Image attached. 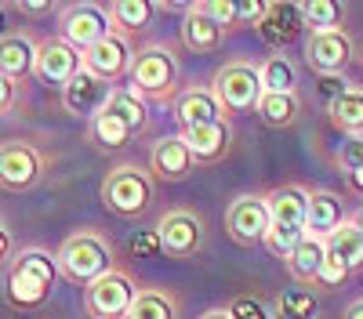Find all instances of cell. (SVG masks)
Instances as JSON below:
<instances>
[{
	"label": "cell",
	"mask_w": 363,
	"mask_h": 319,
	"mask_svg": "<svg viewBox=\"0 0 363 319\" xmlns=\"http://www.w3.org/2000/svg\"><path fill=\"white\" fill-rule=\"evenodd\" d=\"M58 257L44 247H26L15 254L4 276V298L15 312H37L51 301V290L58 283Z\"/></svg>",
	"instance_id": "6da1fadb"
},
{
	"label": "cell",
	"mask_w": 363,
	"mask_h": 319,
	"mask_svg": "<svg viewBox=\"0 0 363 319\" xmlns=\"http://www.w3.org/2000/svg\"><path fill=\"white\" fill-rule=\"evenodd\" d=\"M131 91L149 105H167L174 102L186 87H182V62L178 54L167 47V44H145L138 54H135V66H131Z\"/></svg>",
	"instance_id": "7a4b0ae2"
},
{
	"label": "cell",
	"mask_w": 363,
	"mask_h": 319,
	"mask_svg": "<svg viewBox=\"0 0 363 319\" xmlns=\"http://www.w3.org/2000/svg\"><path fill=\"white\" fill-rule=\"evenodd\" d=\"M55 257H58V272L80 286H91L95 279L116 269V250L99 228H80L73 236H66Z\"/></svg>",
	"instance_id": "3957f363"
},
{
	"label": "cell",
	"mask_w": 363,
	"mask_h": 319,
	"mask_svg": "<svg viewBox=\"0 0 363 319\" xmlns=\"http://www.w3.org/2000/svg\"><path fill=\"white\" fill-rule=\"evenodd\" d=\"M157 199V178L142 163H116L102 178V207L116 218H142Z\"/></svg>",
	"instance_id": "277c9868"
},
{
	"label": "cell",
	"mask_w": 363,
	"mask_h": 319,
	"mask_svg": "<svg viewBox=\"0 0 363 319\" xmlns=\"http://www.w3.org/2000/svg\"><path fill=\"white\" fill-rule=\"evenodd\" d=\"M211 91H215V98H218V105L229 120L240 112H255L258 98L265 95L262 66L251 62V58H233V62L218 66V73L211 76Z\"/></svg>",
	"instance_id": "5b68a950"
},
{
	"label": "cell",
	"mask_w": 363,
	"mask_h": 319,
	"mask_svg": "<svg viewBox=\"0 0 363 319\" xmlns=\"http://www.w3.org/2000/svg\"><path fill=\"white\" fill-rule=\"evenodd\" d=\"M157 236L164 247V257L171 261H196L207 247V225L193 207H171L157 221Z\"/></svg>",
	"instance_id": "8992f818"
},
{
	"label": "cell",
	"mask_w": 363,
	"mask_h": 319,
	"mask_svg": "<svg viewBox=\"0 0 363 319\" xmlns=\"http://www.w3.org/2000/svg\"><path fill=\"white\" fill-rule=\"evenodd\" d=\"M138 279L131 269L116 265L113 272H106L102 279H95L91 286H84V308L91 319H124L128 308L138 298Z\"/></svg>",
	"instance_id": "52a82bcc"
},
{
	"label": "cell",
	"mask_w": 363,
	"mask_h": 319,
	"mask_svg": "<svg viewBox=\"0 0 363 319\" xmlns=\"http://www.w3.org/2000/svg\"><path fill=\"white\" fill-rule=\"evenodd\" d=\"M272 228L269 218V199L265 192H240L225 207V232L236 247H265V236Z\"/></svg>",
	"instance_id": "ba28073f"
},
{
	"label": "cell",
	"mask_w": 363,
	"mask_h": 319,
	"mask_svg": "<svg viewBox=\"0 0 363 319\" xmlns=\"http://www.w3.org/2000/svg\"><path fill=\"white\" fill-rule=\"evenodd\" d=\"M48 170L44 153L33 141H0V189L8 192H29Z\"/></svg>",
	"instance_id": "9c48e42d"
},
{
	"label": "cell",
	"mask_w": 363,
	"mask_h": 319,
	"mask_svg": "<svg viewBox=\"0 0 363 319\" xmlns=\"http://www.w3.org/2000/svg\"><path fill=\"white\" fill-rule=\"evenodd\" d=\"M301 54H306V66L316 76H338V73H349L356 58V44L345 29H330V33H309Z\"/></svg>",
	"instance_id": "30bf717a"
},
{
	"label": "cell",
	"mask_w": 363,
	"mask_h": 319,
	"mask_svg": "<svg viewBox=\"0 0 363 319\" xmlns=\"http://www.w3.org/2000/svg\"><path fill=\"white\" fill-rule=\"evenodd\" d=\"M62 37L66 44H73L80 54L91 51L95 44H102L109 33H113V25H109V15H106V4H69L62 8Z\"/></svg>",
	"instance_id": "8fae6325"
},
{
	"label": "cell",
	"mask_w": 363,
	"mask_h": 319,
	"mask_svg": "<svg viewBox=\"0 0 363 319\" xmlns=\"http://www.w3.org/2000/svg\"><path fill=\"white\" fill-rule=\"evenodd\" d=\"M135 40L131 37H120V33H109L102 44H95L91 51H84V69L95 73L99 80L113 83L131 76V66H135Z\"/></svg>",
	"instance_id": "7c38bea8"
},
{
	"label": "cell",
	"mask_w": 363,
	"mask_h": 319,
	"mask_svg": "<svg viewBox=\"0 0 363 319\" xmlns=\"http://www.w3.org/2000/svg\"><path fill=\"white\" fill-rule=\"evenodd\" d=\"M255 29H258L262 44L280 54L284 47H291L298 40L301 29H306V22H301V4H291V0H265V15Z\"/></svg>",
	"instance_id": "4fadbf2b"
},
{
	"label": "cell",
	"mask_w": 363,
	"mask_h": 319,
	"mask_svg": "<svg viewBox=\"0 0 363 319\" xmlns=\"http://www.w3.org/2000/svg\"><path fill=\"white\" fill-rule=\"evenodd\" d=\"M80 69H84V54H80L73 44H66L62 37H51V40H44L40 51H37V69H33V76H37L40 83H48V87H66Z\"/></svg>",
	"instance_id": "5bb4252c"
},
{
	"label": "cell",
	"mask_w": 363,
	"mask_h": 319,
	"mask_svg": "<svg viewBox=\"0 0 363 319\" xmlns=\"http://www.w3.org/2000/svg\"><path fill=\"white\" fill-rule=\"evenodd\" d=\"M193 167L196 160L189 153V145L182 141V134H164L149 145V174L157 182H186Z\"/></svg>",
	"instance_id": "9a60e30c"
},
{
	"label": "cell",
	"mask_w": 363,
	"mask_h": 319,
	"mask_svg": "<svg viewBox=\"0 0 363 319\" xmlns=\"http://www.w3.org/2000/svg\"><path fill=\"white\" fill-rule=\"evenodd\" d=\"M345 221H349V203H345V196L335 192V189L313 185V189H309V218H306V232H309V236H316V240L327 243Z\"/></svg>",
	"instance_id": "2e32d148"
},
{
	"label": "cell",
	"mask_w": 363,
	"mask_h": 319,
	"mask_svg": "<svg viewBox=\"0 0 363 319\" xmlns=\"http://www.w3.org/2000/svg\"><path fill=\"white\" fill-rule=\"evenodd\" d=\"M109 95H113V83H106V80H99L95 73L80 69V73L62 87V109H66L69 116H84V120H91V116H99V112L106 109Z\"/></svg>",
	"instance_id": "e0dca14e"
},
{
	"label": "cell",
	"mask_w": 363,
	"mask_h": 319,
	"mask_svg": "<svg viewBox=\"0 0 363 319\" xmlns=\"http://www.w3.org/2000/svg\"><path fill=\"white\" fill-rule=\"evenodd\" d=\"M171 105H174V120H178L182 131L229 120V116L222 112V105H218V98H215V91H211V83H207V87H203V83L186 87V91H182ZM229 124H233V120H229Z\"/></svg>",
	"instance_id": "ac0fdd59"
},
{
	"label": "cell",
	"mask_w": 363,
	"mask_h": 319,
	"mask_svg": "<svg viewBox=\"0 0 363 319\" xmlns=\"http://www.w3.org/2000/svg\"><path fill=\"white\" fill-rule=\"evenodd\" d=\"M178 134H182V141L189 145L196 167H215V163H222L233 153V124L229 120L189 127V131H178Z\"/></svg>",
	"instance_id": "d6986e66"
},
{
	"label": "cell",
	"mask_w": 363,
	"mask_h": 319,
	"mask_svg": "<svg viewBox=\"0 0 363 319\" xmlns=\"http://www.w3.org/2000/svg\"><path fill=\"white\" fill-rule=\"evenodd\" d=\"M265 199H269V218H272V225L306 228V218H309V185L287 182V185H277L272 192H265Z\"/></svg>",
	"instance_id": "ffe728a7"
},
{
	"label": "cell",
	"mask_w": 363,
	"mask_h": 319,
	"mask_svg": "<svg viewBox=\"0 0 363 319\" xmlns=\"http://www.w3.org/2000/svg\"><path fill=\"white\" fill-rule=\"evenodd\" d=\"M178 33H182V47L193 51V54H215L225 44V29L218 22H211L196 4L186 8V18H182Z\"/></svg>",
	"instance_id": "44dd1931"
},
{
	"label": "cell",
	"mask_w": 363,
	"mask_h": 319,
	"mask_svg": "<svg viewBox=\"0 0 363 319\" xmlns=\"http://www.w3.org/2000/svg\"><path fill=\"white\" fill-rule=\"evenodd\" d=\"M37 51L40 44L29 37V33H8L0 37V73L8 80H26L29 73L37 69Z\"/></svg>",
	"instance_id": "7402d4cb"
},
{
	"label": "cell",
	"mask_w": 363,
	"mask_h": 319,
	"mask_svg": "<svg viewBox=\"0 0 363 319\" xmlns=\"http://www.w3.org/2000/svg\"><path fill=\"white\" fill-rule=\"evenodd\" d=\"M124 319H182V294L171 286H142Z\"/></svg>",
	"instance_id": "603a6c76"
},
{
	"label": "cell",
	"mask_w": 363,
	"mask_h": 319,
	"mask_svg": "<svg viewBox=\"0 0 363 319\" xmlns=\"http://www.w3.org/2000/svg\"><path fill=\"white\" fill-rule=\"evenodd\" d=\"M323 254H327V243L316 240V236H306V240H301V243L291 250V257L284 261V269L291 272V279H294L298 286H316L320 265H323Z\"/></svg>",
	"instance_id": "cb8c5ba5"
},
{
	"label": "cell",
	"mask_w": 363,
	"mask_h": 319,
	"mask_svg": "<svg viewBox=\"0 0 363 319\" xmlns=\"http://www.w3.org/2000/svg\"><path fill=\"white\" fill-rule=\"evenodd\" d=\"M106 15H109L113 33L135 40V33H142V29L153 22L157 8L149 4V0H113V4H106Z\"/></svg>",
	"instance_id": "d4e9b609"
},
{
	"label": "cell",
	"mask_w": 363,
	"mask_h": 319,
	"mask_svg": "<svg viewBox=\"0 0 363 319\" xmlns=\"http://www.w3.org/2000/svg\"><path fill=\"white\" fill-rule=\"evenodd\" d=\"M327 120L345 138H363V87L359 83H352L342 98L327 105Z\"/></svg>",
	"instance_id": "484cf974"
},
{
	"label": "cell",
	"mask_w": 363,
	"mask_h": 319,
	"mask_svg": "<svg viewBox=\"0 0 363 319\" xmlns=\"http://www.w3.org/2000/svg\"><path fill=\"white\" fill-rule=\"evenodd\" d=\"M255 116H258L265 127H272V131L294 127L301 120V95L298 91L294 95H262Z\"/></svg>",
	"instance_id": "4316f807"
},
{
	"label": "cell",
	"mask_w": 363,
	"mask_h": 319,
	"mask_svg": "<svg viewBox=\"0 0 363 319\" xmlns=\"http://www.w3.org/2000/svg\"><path fill=\"white\" fill-rule=\"evenodd\" d=\"M102 112L116 116V120L124 124L131 134H138V131L149 127V105L131 91V87H113V95H109V102H106Z\"/></svg>",
	"instance_id": "83f0119b"
},
{
	"label": "cell",
	"mask_w": 363,
	"mask_h": 319,
	"mask_svg": "<svg viewBox=\"0 0 363 319\" xmlns=\"http://www.w3.org/2000/svg\"><path fill=\"white\" fill-rule=\"evenodd\" d=\"M262 87H265V95H294L298 91V66L287 54H269L262 62Z\"/></svg>",
	"instance_id": "f1b7e54d"
},
{
	"label": "cell",
	"mask_w": 363,
	"mask_h": 319,
	"mask_svg": "<svg viewBox=\"0 0 363 319\" xmlns=\"http://www.w3.org/2000/svg\"><path fill=\"white\" fill-rule=\"evenodd\" d=\"M316 308H320V298L313 286H284L277 301H272V312L277 315H291V319H316Z\"/></svg>",
	"instance_id": "f546056e"
},
{
	"label": "cell",
	"mask_w": 363,
	"mask_h": 319,
	"mask_svg": "<svg viewBox=\"0 0 363 319\" xmlns=\"http://www.w3.org/2000/svg\"><path fill=\"white\" fill-rule=\"evenodd\" d=\"M345 8L338 0H306L301 4V22H306L309 33H330V29H345L342 25Z\"/></svg>",
	"instance_id": "4dcf8cb0"
},
{
	"label": "cell",
	"mask_w": 363,
	"mask_h": 319,
	"mask_svg": "<svg viewBox=\"0 0 363 319\" xmlns=\"http://www.w3.org/2000/svg\"><path fill=\"white\" fill-rule=\"evenodd\" d=\"M87 134H91V141H95L99 149H124V145L135 138V134L120 124L116 116H109V112L91 116V120H87Z\"/></svg>",
	"instance_id": "1f68e13d"
},
{
	"label": "cell",
	"mask_w": 363,
	"mask_h": 319,
	"mask_svg": "<svg viewBox=\"0 0 363 319\" xmlns=\"http://www.w3.org/2000/svg\"><path fill=\"white\" fill-rule=\"evenodd\" d=\"M327 247H330V250H335V254L342 257V265L349 269V276L363 272V236H359V232H356L349 221H345V225L335 232V236L327 240Z\"/></svg>",
	"instance_id": "d6a6232c"
},
{
	"label": "cell",
	"mask_w": 363,
	"mask_h": 319,
	"mask_svg": "<svg viewBox=\"0 0 363 319\" xmlns=\"http://www.w3.org/2000/svg\"><path fill=\"white\" fill-rule=\"evenodd\" d=\"M196 8H200L211 22H218L225 33L244 29V18H240V4H233V0H196Z\"/></svg>",
	"instance_id": "836d02e7"
},
{
	"label": "cell",
	"mask_w": 363,
	"mask_h": 319,
	"mask_svg": "<svg viewBox=\"0 0 363 319\" xmlns=\"http://www.w3.org/2000/svg\"><path fill=\"white\" fill-rule=\"evenodd\" d=\"M309 232L306 228H284V225H272L269 228V236H265V250L272 254V257H280V261H287L291 257V250L306 240Z\"/></svg>",
	"instance_id": "e575fe53"
},
{
	"label": "cell",
	"mask_w": 363,
	"mask_h": 319,
	"mask_svg": "<svg viewBox=\"0 0 363 319\" xmlns=\"http://www.w3.org/2000/svg\"><path fill=\"white\" fill-rule=\"evenodd\" d=\"M225 308H229V315H233V319H272V308H269L258 294H251V290L236 294Z\"/></svg>",
	"instance_id": "d590c367"
},
{
	"label": "cell",
	"mask_w": 363,
	"mask_h": 319,
	"mask_svg": "<svg viewBox=\"0 0 363 319\" xmlns=\"http://www.w3.org/2000/svg\"><path fill=\"white\" fill-rule=\"evenodd\" d=\"M349 279V269L342 265V257L327 247V254H323V265H320V279H316V286L320 290H338L342 283Z\"/></svg>",
	"instance_id": "8d00e7d4"
},
{
	"label": "cell",
	"mask_w": 363,
	"mask_h": 319,
	"mask_svg": "<svg viewBox=\"0 0 363 319\" xmlns=\"http://www.w3.org/2000/svg\"><path fill=\"white\" fill-rule=\"evenodd\" d=\"M128 250H131V257H142V261H149V257H164V247H160L157 228H138L135 236L128 240Z\"/></svg>",
	"instance_id": "74e56055"
},
{
	"label": "cell",
	"mask_w": 363,
	"mask_h": 319,
	"mask_svg": "<svg viewBox=\"0 0 363 319\" xmlns=\"http://www.w3.org/2000/svg\"><path fill=\"white\" fill-rule=\"evenodd\" d=\"M335 167L342 170V178L363 167V138H345L342 141V149L335 153Z\"/></svg>",
	"instance_id": "f35d334b"
},
{
	"label": "cell",
	"mask_w": 363,
	"mask_h": 319,
	"mask_svg": "<svg viewBox=\"0 0 363 319\" xmlns=\"http://www.w3.org/2000/svg\"><path fill=\"white\" fill-rule=\"evenodd\" d=\"M352 87V80H349V73H338V76H316V91L327 98V105L335 102V98H342L345 91Z\"/></svg>",
	"instance_id": "ab89813d"
},
{
	"label": "cell",
	"mask_w": 363,
	"mask_h": 319,
	"mask_svg": "<svg viewBox=\"0 0 363 319\" xmlns=\"http://www.w3.org/2000/svg\"><path fill=\"white\" fill-rule=\"evenodd\" d=\"M11 8H15L18 15H26V18H44V15H55V11H58L55 0H15Z\"/></svg>",
	"instance_id": "60d3db41"
},
{
	"label": "cell",
	"mask_w": 363,
	"mask_h": 319,
	"mask_svg": "<svg viewBox=\"0 0 363 319\" xmlns=\"http://www.w3.org/2000/svg\"><path fill=\"white\" fill-rule=\"evenodd\" d=\"M15 98H18V87H15V80H8L4 73H0V116L15 109Z\"/></svg>",
	"instance_id": "b9f144b4"
},
{
	"label": "cell",
	"mask_w": 363,
	"mask_h": 319,
	"mask_svg": "<svg viewBox=\"0 0 363 319\" xmlns=\"http://www.w3.org/2000/svg\"><path fill=\"white\" fill-rule=\"evenodd\" d=\"M15 261V240H11V228L0 221V265H11Z\"/></svg>",
	"instance_id": "7bdbcfd3"
},
{
	"label": "cell",
	"mask_w": 363,
	"mask_h": 319,
	"mask_svg": "<svg viewBox=\"0 0 363 319\" xmlns=\"http://www.w3.org/2000/svg\"><path fill=\"white\" fill-rule=\"evenodd\" d=\"M345 182H349V192L352 196H363V167L352 170V174H345Z\"/></svg>",
	"instance_id": "ee69618b"
},
{
	"label": "cell",
	"mask_w": 363,
	"mask_h": 319,
	"mask_svg": "<svg viewBox=\"0 0 363 319\" xmlns=\"http://www.w3.org/2000/svg\"><path fill=\"white\" fill-rule=\"evenodd\" d=\"M342 319H363V298H359V301H352V305L342 312Z\"/></svg>",
	"instance_id": "f6af8a7d"
},
{
	"label": "cell",
	"mask_w": 363,
	"mask_h": 319,
	"mask_svg": "<svg viewBox=\"0 0 363 319\" xmlns=\"http://www.w3.org/2000/svg\"><path fill=\"white\" fill-rule=\"evenodd\" d=\"M196 319H233V315H229V308H207V312H200Z\"/></svg>",
	"instance_id": "bcb514c9"
},
{
	"label": "cell",
	"mask_w": 363,
	"mask_h": 319,
	"mask_svg": "<svg viewBox=\"0 0 363 319\" xmlns=\"http://www.w3.org/2000/svg\"><path fill=\"white\" fill-rule=\"evenodd\" d=\"M349 225H352V228L359 232V236H363V203H359V207H356V211L349 214Z\"/></svg>",
	"instance_id": "7dc6e473"
},
{
	"label": "cell",
	"mask_w": 363,
	"mask_h": 319,
	"mask_svg": "<svg viewBox=\"0 0 363 319\" xmlns=\"http://www.w3.org/2000/svg\"><path fill=\"white\" fill-rule=\"evenodd\" d=\"M0 37H8V4H0Z\"/></svg>",
	"instance_id": "c3c4849f"
},
{
	"label": "cell",
	"mask_w": 363,
	"mask_h": 319,
	"mask_svg": "<svg viewBox=\"0 0 363 319\" xmlns=\"http://www.w3.org/2000/svg\"><path fill=\"white\" fill-rule=\"evenodd\" d=\"M356 62H359V69H363V44H359V51H356Z\"/></svg>",
	"instance_id": "681fc988"
},
{
	"label": "cell",
	"mask_w": 363,
	"mask_h": 319,
	"mask_svg": "<svg viewBox=\"0 0 363 319\" xmlns=\"http://www.w3.org/2000/svg\"><path fill=\"white\" fill-rule=\"evenodd\" d=\"M272 319H291V315H277V312H272Z\"/></svg>",
	"instance_id": "f907efd6"
}]
</instances>
